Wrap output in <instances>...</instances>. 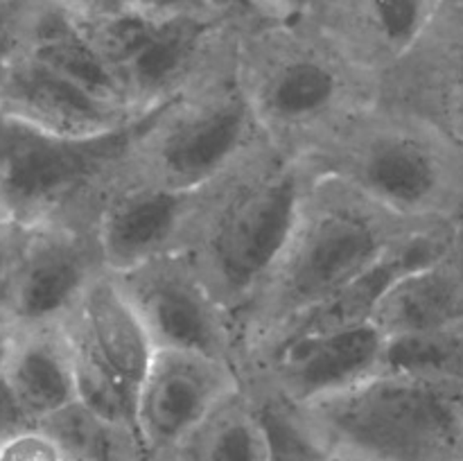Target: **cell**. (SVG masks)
<instances>
[{
    "label": "cell",
    "instance_id": "obj_1",
    "mask_svg": "<svg viewBox=\"0 0 463 461\" xmlns=\"http://www.w3.org/2000/svg\"><path fill=\"white\" fill-rule=\"evenodd\" d=\"M328 452L364 461H463V382L378 373L307 402Z\"/></svg>",
    "mask_w": 463,
    "mask_h": 461
},
{
    "label": "cell",
    "instance_id": "obj_2",
    "mask_svg": "<svg viewBox=\"0 0 463 461\" xmlns=\"http://www.w3.org/2000/svg\"><path fill=\"white\" fill-rule=\"evenodd\" d=\"M14 118V116H12ZM136 127L98 136H59L14 118L9 161L0 179V208L18 226H39L134 140Z\"/></svg>",
    "mask_w": 463,
    "mask_h": 461
},
{
    "label": "cell",
    "instance_id": "obj_3",
    "mask_svg": "<svg viewBox=\"0 0 463 461\" xmlns=\"http://www.w3.org/2000/svg\"><path fill=\"white\" fill-rule=\"evenodd\" d=\"M301 194L292 174H276L242 190L217 221L211 256L231 292H244L288 251L298 224Z\"/></svg>",
    "mask_w": 463,
    "mask_h": 461
},
{
    "label": "cell",
    "instance_id": "obj_4",
    "mask_svg": "<svg viewBox=\"0 0 463 461\" xmlns=\"http://www.w3.org/2000/svg\"><path fill=\"white\" fill-rule=\"evenodd\" d=\"M231 393L215 357L156 351L138 400L140 438L149 455L179 450Z\"/></svg>",
    "mask_w": 463,
    "mask_h": 461
},
{
    "label": "cell",
    "instance_id": "obj_5",
    "mask_svg": "<svg viewBox=\"0 0 463 461\" xmlns=\"http://www.w3.org/2000/svg\"><path fill=\"white\" fill-rule=\"evenodd\" d=\"M384 249L383 230L355 211L326 212L306 230L285 269V298L310 310L364 274Z\"/></svg>",
    "mask_w": 463,
    "mask_h": 461
},
{
    "label": "cell",
    "instance_id": "obj_6",
    "mask_svg": "<svg viewBox=\"0 0 463 461\" xmlns=\"http://www.w3.org/2000/svg\"><path fill=\"white\" fill-rule=\"evenodd\" d=\"M89 280L86 256L71 235L54 229L50 221L30 226L18 265L7 283L12 325H57L80 303Z\"/></svg>",
    "mask_w": 463,
    "mask_h": 461
},
{
    "label": "cell",
    "instance_id": "obj_7",
    "mask_svg": "<svg viewBox=\"0 0 463 461\" xmlns=\"http://www.w3.org/2000/svg\"><path fill=\"white\" fill-rule=\"evenodd\" d=\"M0 108L59 136H98L120 127L111 102L30 54L18 57L0 77Z\"/></svg>",
    "mask_w": 463,
    "mask_h": 461
},
{
    "label": "cell",
    "instance_id": "obj_8",
    "mask_svg": "<svg viewBox=\"0 0 463 461\" xmlns=\"http://www.w3.org/2000/svg\"><path fill=\"white\" fill-rule=\"evenodd\" d=\"M384 339L383 330L366 321L279 343L276 362L285 387L307 405L373 375L380 369Z\"/></svg>",
    "mask_w": 463,
    "mask_h": 461
},
{
    "label": "cell",
    "instance_id": "obj_9",
    "mask_svg": "<svg viewBox=\"0 0 463 461\" xmlns=\"http://www.w3.org/2000/svg\"><path fill=\"white\" fill-rule=\"evenodd\" d=\"M77 333L134 387H143L156 343L127 287L109 278H90L80 296Z\"/></svg>",
    "mask_w": 463,
    "mask_h": 461
},
{
    "label": "cell",
    "instance_id": "obj_10",
    "mask_svg": "<svg viewBox=\"0 0 463 461\" xmlns=\"http://www.w3.org/2000/svg\"><path fill=\"white\" fill-rule=\"evenodd\" d=\"M5 375L36 423L77 400L72 346L59 325L16 328Z\"/></svg>",
    "mask_w": 463,
    "mask_h": 461
},
{
    "label": "cell",
    "instance_id": "obj_11",
    "mask_svg": "<svg viewBox=\"0 0 463 461\" xmlns=\"http://www.w3.org/2000/svg\"><path fill=\"white\" fill-rule=\"evenodd\" d=\"M129 292L152 334L156 351H184L215 357V321L206 301L190 280L179 274H154Z\"/></svg>",
    "mask_w": 463,
    "mask_h": 461
},
{
    "label": "cell",
    "instance_id": "obj_12",
    "mask_svg": "<svg viewBox=\"0 0 463 461\" xmlns=\"http://www.w3.org/2000/svg\"><path fill=\"white\" fill-rule=\"evenodd\" d=\"M247 131V107L229 98L176 127L161 147V165L175 188H188L220 170L238 152Z\"/></svg>",
    "mask_w": 463,
    "mask_h": 461
},
{
    "label": "cell",
    "instance_id": "obj_13",
    "mask_svg": "<svg viewBox=\"0 0 463 461\" xmlns=\"http://www.w3.org/2000/svg\"><path fill=\"white\" fill-rule=\"evenodd\" d=\"M181 212L184 194L176 188L127 193L104 215V253L116 265H136L170 238Z\"/></svg>",
    "mask_w": 463,
    "mask_h": 461
},
{
    "label": "cell",
    "instance_id": "obj_14",
    "mask_svg": "<svg viewBox=\"0 0 463 461\" xmlns=\"http://www.w3.org/2000/svg\"><path fill=\"white\" fill-rule=\"evenodd\" d=\"M61 450L63 461H145L147 447L136 434L93 414L80 400L39 423Z\"/></svg>",
    "mask_w": 463,
    "mask_h": 461
},
{
    "label": "cell",
    "instance_id": "obj_15",
    "mask_svg": "<svg viewBox=\"0 0 463 461\" xmlns=\"http://www.w3.org/2000/svg\"><path fill=\"white\" fill-rule=\"evenodd\" d=\"M75 360L77 400L109 423L140 438L138 400L140 389L122 378L77 330L68 333ZM143 441V438H140Z\"/></svg>",
    "mask_w": 463,
    "mask_h": 461
},
{
    "label": "cell",
    "instance_id": "obj_16",
    "mask_svg": "<svg viewBox=\"0 0 463 461\" xmlns=\"http://www.w3.org/2000/svg\"><path fill=\"white\" fill-rule=\"evenodd\" d=\"M185 461H267L256 411L233 400V393L179 447Z\"/></svg>",
    "mask_w": 463,
    "mask_h": 461
},
{
    "label": "cell",
    "instance_id": "obj_17",
    "mask_svg": "<svg viewBox=\"0 0 463 461\" xmlns=\"http://www.w3.org/2000/svg\"><path fill=\"white\" fill-rule=\"evenodd\" d=\"M202 32V23L188 16L156 21L143 48L120 71L122 84L140 93L165 86L188 63Z\"/></svg>",
    "mask_w": 463,
    "mask_h": 461
},
{
    "label": "cell",
    "instance_id": "obj_18",
    "mask_svg": "<svg viewBox=\"0 0 463 461\" xmlns=\"http://www.w3.org/2000/svg\"><path fill=\"white\" fill-rule=\"evenodd\" d=\"M337 93V77L324 63L301 59L292 61L267 86L265 102L274 116L283 120L315 116L333 102Z\"/></svg>",
    "mask_w": 463,
    "mask_h": 461
},
{
    "label": "cell",
    "instance_id": "obj_19",
    "mask_svg": "<svg viewBox=\"0 0 463 461\" xmlns=\"http://www.w3.org/2000/svg\"><path fill=\"white\" fill-rule=\"evenodd\" d=\"M432 93L437 113L452 136L463 143V12L452 18L441 43Z\"/></svg>",
    "mask_w": 463,
    "mask_h": 461
},
{
    "label": "cell",
    "instance_id": "obj_20",
    "mask_svg": "<svg viewBox=\"0 0 463 461\" xmlns=\"http://www.w3.org/2000/svg\"><path fill=\"white\" fill-rule=\"evenodd\" d=\"M378 25L393 45H407L416 36L423 18L420 0H371Z\"/></svg>",
    "mask_w": 463,
    "mask_h": 461
},
{
    "label": "cell",
    "instance_id": "obj_21",
    "mask_svg": "<svg viewBox=\"0 0 463 461\" xmlns=\"http://www.w3.org/2000/svg\"><path fill=\"white\" fill-rule=\"evenodd\" d=\"M0 461H63L61 450L39 425L0 443Z\"/></svg>",
    "mask_w": 463,
    "mask_h": 461
},
{
    "label": "cell",
    "instance_id": "obj_22",
    "mask_svg": "<svg viewBox=\"0 0 463 461\" xmlns=\"http://www.w3.org/2000/svg\"><path fill=\"white\" fill-rule=\"evenodd\" d=\"M34 425L39 423L27 414L23 402L18 400L16 391H14L12 384H9L7 375L0 373V443L16 437L23 429L34 428Z\"/></svg>",
    "mask_w": 463,
    "mask_h": 461
},
{
    "label": "cell",
    "instance_id": "obj_23",
    "mask_svg": "<svg viewBox=\"0 0 463 461\" xmlns=\"http://www.w3.org/2000/svg\"><path fill=\"white\" fill-rule=\"evenodd\" d=\"M23 54H25V36L12 9L5 0H0V77Z\"/></svg>",
    "mask_w": 463,
    "mask_h": 461
},
{
    "label": "cell",
    "instance_id": "obj_24",
    "mask_svg": "<svg viewBox=\"0 0 463 461\" xmlns=\"http://www.w3.org/2000/svg\"><path fill=\"white\" fill-rule=\"evenodd\" d=\"M25 233V226H0V283H9V278H12L14 269L18 265V258H21Z\"/></svg>",
    "mask_w": 463,
    "mask_h": 461
},
{
    "label": "cell",
    "instance_id": "obj_25",
    "mask_svg": "<svg viewBox=\"0 0 463 461\" xmlns=\"http://www.w3.org/2000/svg\"><path fill=\"white\" fill-rule=\"evenodd\" d=\"M12 138H14V118L0 108V179H3L5 167H7Z\"/></svg>",
    "mask_w": 463,
    "mask_h": 461
},
{
    "label": "cell",
    "instance_id": "obj_26",
    "mask_svg": "<svg viewBox=\"0 0 463 461\" xmlns=\"http://www.w3.org/2000/svg\"><path fill=\"white\" fill-rule=\"evenodd\" d=\"M14 342H16V325L0 324V373H5L7 369Z\"/></svg>",
    "mask_w": 463,
    "mask_h": 461
},
{
    "label": "cell",
    "instance_id": "obj_27",
    "mask_svg": "<svg viewBox=\"0 0 463 461\" xmlns=\"http://www.w3.org/2000/svg\"><path fill=\"white\" fill-rule=\"evenodd\" d=\"M0 324H12V319H9V287H7V283H0Z\"/></svg>",
    "mask_w": 463,
    "mask_h": 461
},
{
    "label": "cell",
    "instance_id": "obj_28",
    "mask_svg": "<svg viewBox=\"0 0 463 461\" xmlns=\"http://www.w3.org/2000/svg\"><path fill=\"white\" fill-rule=\"evenodd\" d=\"M145 461H185L179 452H158V455H149Z\"/></svg>",
    "mask_w": 463,
    "mask_h": 461
},
{
    "label": "cell",
    "instance_id": "obj_29",
    "mask_svg": "<svg viewBox=\"0 0 463 461\" xmlns=\"http://www.w3.org/2000/svg\"><path fill=\"white\" fill-rule=\"evenodd\" d=\"M328 455H330V461H364L351 455H342V452H328Z\"/></svg>",
    "mask_w": 463,
    "mask_h": 461
},
{
    "label": "cell",
    "instance_id": "obj_30",
    "mask_svg": "<svg viewBox=\"0 0 463 461\" xmlns=\"http://www.w3.org/2000/svg\"><path fill=\"white\" fill-rule=\"evenodd\" d=\"M5 224H14V221H9V217L5 215L3 208H0V226H5Z\"/></svg>",
    "mask_w": 463,
    "mask_h": 461
},
{
    "label": "cell",
    "instance_id": "obj_31",
    "mask_svg": "<svg viewBox=\"0 0 463 461\" xmlns=\"http://www.w3.org/2000/svg\"><path fill=\"white\" fill-rule=\"evenodd\" d=\"M292 3H297V0H292Z\"/></svg>",
    "mask_w": 463,
    "mask_h": 461
},
{
    "label": "cell",
    "instance_id": "obj_32",
    "mask_svg": "<svg viewBox=\"0 0 463 461\" xmlns=\"http://www.w3.org/2000/svg\"><path fill=\"white\" fill-rule=\"evenodd\" d=\"M328 461H330V459H328Z\"/></svg>",
    "mask_w": 463,
    "mask_h": 461
}]
</instances>
